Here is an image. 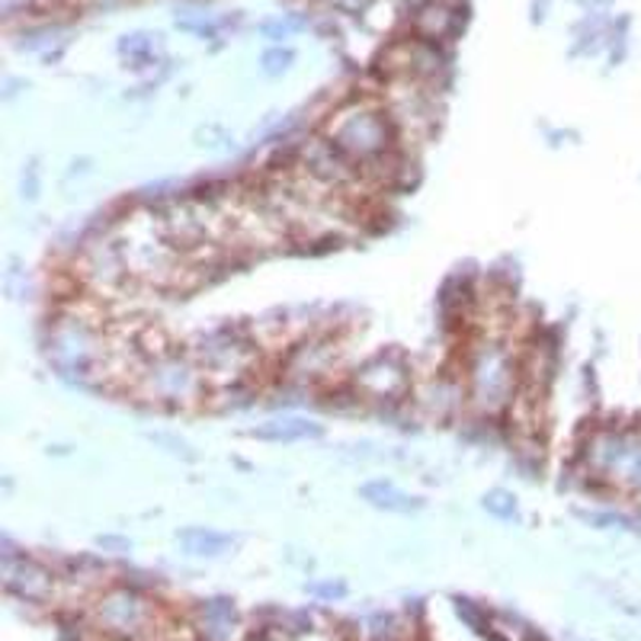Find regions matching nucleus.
Listing matches in <instances>:
<instances>
[{"instance_id": "nucleus-8", "label": "nucleus", "mask_w": 641, "mask_h": 641, "mask_svg": "<svg viewBox=\"0 0 641 641\" xmlns=\"http://www.w3.org/2000/svg\"><path fill=\"white\" fill-rule=\"evenodd\" d=\"M251 436L264 443H305V439H321L324 427L308 418H273L267 424L251 427Z\"/></svg>"}, {"instance_id": "nucleus-3", "label": "nucleus", "mask_w": 641, "mask_h": 641, "mask_svg": "<svg viewBox=\"0 0 641 641\" xmlns=\"http://www.w3.org/2000/svg\"><path fill=\"white\" fill-rule=\"evenodd\" d=\"M190 354L203 366L213 388L241 382V379H257V369L264 359L257 334L244 324H218V328L203 331L190 344Z\"/></svg>"}, {"instance_id": "nucleus-2", "label": "nucleus", "mask_w": 641, "mask_h": 641, "mask_svg": "<svg viewBox=\"0 0 641 641\" xmlns=\"http://www.w3.org/2000/svg\"><path fill=\"white\" fill-rule=\"evenodd\" d=\"M129 395L164 411H196L209 408L213 385L190 350L170 347L161 357L144 359Z\"/></svg>"}, {"instance_id": "nucleus-1", "label": "nucleus", "mask_w": 641, "mask_h": 641, "mask_svg": "<svg viewBox=\"0 0 641 641\" xmlns=\"http://www.w3.org/2000/svg\"><path fill=\"white\" fill-rule=\"evenodd\" d=\"M520 354L523 347L491 324H478L459 354V369L465 379L469 411L478 421H500L520 392Z\"/></svg>"}, {"instance_id": "nucleus-16", "label": "nucleus", "mask_w": 641, "mask_h": 641, "mask_svg": "<svg viewBox=\"0 0 641 641\" xmlns=\"http://www.w3.org/2000/svg\"><path fill=\"white\" fill-rule=\"evenodd\" d=\"M151 439H154V443H161V446H167V452H174V456L193 459L190 446H187L183 439H177V436H167V433H151Z\"/></svg>"}, {"instance_id": "nucleus-12", "label": "nucleus", "mask_w": 641, "mask_h": 641, "mask_svg": "<svg viewBox=\"0 0 641 641\" xmlns=\"http://www.w3.org/2000/svg\"><path fill=\"white\" fill-rule=\"evenodd\" d=\"M482 503H485V510H488L491 516H498V520H516V513H520L516 498H513L510 491H500V488L488 491Z\"/></svg>"}, {"instance_id": "nucleus-7", "label": "nucleus", "mask_w": 641, "mask_h": 641, "mask_svg": "<svg viewBox=\"0 0 641 641\" xmlns=\"http://www.w3.org/2000/svg\"><path fill=\"white\" fill-rule=\"evenodd\" d=\"M405 26H408V36L414 39L449 46L465 26V13L459 0H424L405 13Z\"/></svg>"}, {"instance_id": "nucleus-4", "label": "nucleus", "mask_w": 641, "mask_h": 641, "mask_svg": "<svg viewBox=\"0 0 641 641\" xmlns=\"http://www.w3.org/2000/svg\"><path fill=\"white\" fill-rule=\"evenodd\" d=\"M93 626L116 641H139L154 632V600L136 584H116L93 600Z\"/></svg>"}, {"instance_id": "nucleus-11", "label": "nucleus", "mask_w": 641, "mask_h": 641, "mask_svg": "<svg viewBox=\"0 0 641 641\" xmlns=\"http://www.w3.org/2000/svg\"><path fill=\"white\" fill-rule=\"evenodd\" d=\"M177 542L187 549V555H206V559H215V555H221V552H228V549L234 546V536L209 529V526H190V529H180V533H177Z\"/></svg>"}, {"instance_id": "nucleus-14", "label": "nucleus", "mask_w": 641, "mask_h": 641, "mask_svg": "<svg viewBox=\"0 0 641 641\" xmlns=\"http://www.w3.org/2000/svg\"><path fill=\"white\" fill-rule=\"evenodd\" d=\"M456 610L475 632H491V629H485V613L478 606H472V600H456Z\"/></svg>"}, {"instance_id": "nucleus-6", "label": "nucleus", "mask_w": 641, "mask_h": 641, "mask_svg": "<svg viewBox=\"0 0 641 641\" xmlns=\"http://www.w3.org/2000/svg\"><path fill=\"white\" fill-rule=\"evenodd\" d=\"M3 587L23 603H49L55 600V590L65 577H59L46 562L33 555H16L10 542H3Z\"/></svg>"}, {"instance_id": "nucleus-9", "label": "nucleus", "mask_w": 641, "mask_h": 641, "mask_svg": "<svg viewBox=\"0 0 641 641\" xmlns=\"http://www.w3.org/2000/svg\"><path fill=\"white\" fill-rule=\"evenodd\" d=\"M359 498L366 500L369 507H375V510H385V513H418L424 507V500L411 498L408 491H401L398 485H392L385 478L359 485Z\"/></svg>"}, {"instance_id": "nucleus-15", "label": "nucleus", "mask_w": 641, "mask_h": 641, "mask_svg": "<svg viewBox=\"0 0 641 641\" xmlns=\"http://www.w3.org/2000/svg\"><path fill=\"white\" fill-rule=\"evenodd\" d=\"M251 641H295V632L289 626H283V623H273V626L257 629V636Z\"/></svg>"}, {"instance_id": "nucleus-10", "label": "nucleus", "mask_w": 641, "mask_h": 641, "mask_svg": "<svg viewBox=\"0 0 641 641\" xmlns=\"http://www.w3.org/2000/svg\"><path fill=\"white\" fill-rule=\"evenodd\" d=\"M238 610L231 600H206L200 606V636L206 641H234Z\"/></svg>"}, {"instance_id": "nucleus-13", "label": "nucleus", "mask_w": 641, "mask_h": 641, "mask_svg": "<svg viewBox=\"0 0 641 641\" xmlns=\"http://www.w3.org/2000/svg\"><path fill=\"white\" fill-rule=\"evenodd\" d=\"M292 62H295L292 49H283V46H277V49L264 52V59H260V68H264V74L277 77V74L289 72V68H292Z\"/></svg>"}, {"instance_id": "nucleus-5", "label": "nucleus", "mask_w": 641, "mask_h": 641, "mask_svg": "<svg viewBox=\"0 0 641 641\" xmlns=\"http://www.w3.org/2000/svg\"><path fill=\"white\" fill-rule=\"evenodd\" d=\"M350 385L359 395L362 408L395 411V408H405L411 401L414 372H411V362L398 350H385V354L362 359L350 372Z\"/></svg>"}]
</instances>
